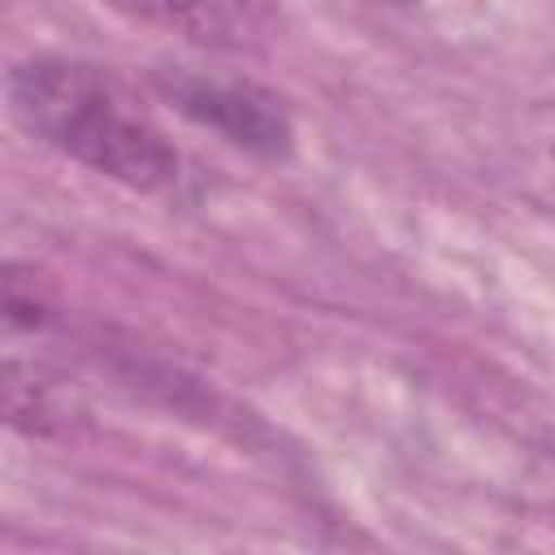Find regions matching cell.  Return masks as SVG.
<instances>
[{"mask_svg":"<svg viewBox=\"0 0 555 555\" xmlns=\"http://www.w3.org/2000/svg\"><path fill=\"white\" fill-rule=\"evenodd\" d=\"M9 113L48 147L91 165L139 191H160L178 178V152L130 91L82 61H30L4 82Z\"/></svg>","mask_w":555,"mask_h":555,"instance_id":"cell-1","label":"cell"},{"mask_svg":"<svg viewBox=\"0 0 555 555\" xmlns=\"http://www.w3.org/2000/svg\"><path fill=\"white\" fill-rule=\"evenodd\" d=\"M165 91L173 95V104L186 117L230 134L234 143H243L260 156H286V147H291L286 113L278 108L273 95H264L251 82H221V78H204V74H178V78L165 82Z\"/></svg>","mask_w":555,"mask_h":555,"instance_id":"cell-2","label":"cell"},{"mask_svg":"<svg viewBox=\"0 0 555 555\" xmlns=\"http://www.w3.org/2000/svg\"><path fill=\"white\" fill-rule=\"evenodd\" d=\"M108 4H117L121 13L147 26L212 48H234L251 39L269 17V0H108Z\"/></svg>","mask_w":555,"mask_h":555,"instance_id":"cell-3","label":"cell"}]
</instances>
